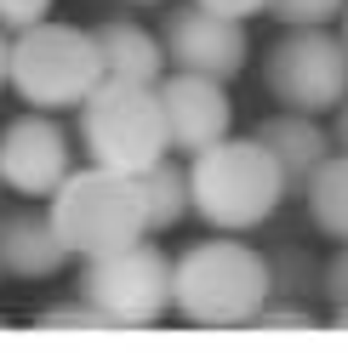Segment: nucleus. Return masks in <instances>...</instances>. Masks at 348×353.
<instances>
[{
  "instance_id": "1",
  "label": "nucleus",
  "mask_w": 348,
  "mask_h": 353,
  "mask_svg": "<svg viewBox=\"0 0 348 353\" xmlns=\"http://www.w3.org/2000/svg\"><path fill=\"white\" fill-rule=\"evenodd\" d=\"M269 302V256L251 251L234 234L194 239L183 256H171V307L188 325L229 330L251 325L257 307Z\"/></svg>"
},
{
  "instance_id": "2",
  "label": "nucleus",
  "mask_w": 348,
  "mask_h": 353,
  "mask_svg": "<svg viewBox=\"0 0 348 353\" xmlns=\"http://www.w3.org/2000/svg\"><path fill=\"white\" fill-rule=\"evenodd\" d=\"M286 176L257 137H217L211 148L188 154V205L217 234H251L286 200Z\"/></svg>"
},
{
  "instance_id": "3",
  "label": "nucleus",
  "mask_w": 348,
  "mask_h": 353,
  "mask_svg": "<svg viewBox=\"0 0 348 353\" xmlns=\"http://www.w3.org/2000/svg\"><path fill=\"white\" fill-rule=\"evenodd\" d=\"M103 80V63H97V40L92 29H75V23H40L17 29L6 40V85L29 108L40 114H57V108H80L86 92Z\"/></svg>"
},
{
  "instance_id": "4",
  "label": "nucleus",
  "mask_w": 348,
  "mask_h": 353,
  "mask_svg": "<svg viewBox=\"0 0 348 353\" xmlns=\"http://www.w3.org/2000/svg\"><path fill=\"white\" fill-rule=\"evenodd\" d=\"M52 223L63 234V245H69V256H108L148 234L143 188H137V176L108 171V165L69 171L52 188Z\"/></svg>"
},
{
  "instance_id": "5",
  "label": "nucleus",
  "mask_w": 348,
  "mask_h": 353,
  "mask_svg": "<svg viewBox=\"0 0 348 353\" xmlns=\"http://www.w3.org/2000/svg\"><path fill=\"white\" fill-rule=\"evenodd\" d=\"M80 148L92 165L108 171H126L137 176L171 154L166 143V114H160V97L155 85H137V80H97L80 103Z\"/></svg>"
},
{
  "instance_id": "6",
  "label": "nucleus",
  "mask_w": 348,
  "mask_h": 353,
  "mask_svg": "<svg viewBox=\"0 0 348 353\" xmlns=\"http://www.w3.org/2000/svg\"><path fill=\"white\" fill-rule=\"evenodd\" d=\"M263 85L280 108L297 114H337V103L348 97V46L342 34H331V23L320 29H286L263 57Z\"/></svg>"
},
{
  "instance_id": "7",
  "label": "nucleus",
  "mask_w": 348,
  "mask_h": 353,
  "mask_svg": "<svg viewBox=\"0 0 348 353\" xmlns=\"http://www.w3.org/2000/svg\"><path fill=\"white\" fill-rule=\"evenodd\" d=\"M80 296L92 302L115 330L160 325L171 314V256L155 245V239L120 245V251H108V256H86Z\"/></svg>"
},
{
  "instance_id": "8",
  "label": "nucleus",
  "mask_w": 348,
  "mask_h": 353,
  "mask_svg": "<svg viewBox=\"0 0 348 353\" xmlns=\"http://www.w3.org/2000/svg\"><path fill=\"white\" fill-rule=\"evenodd\" d=\"M75 171V137L57 125V114H17L0 125V188L23 200H52V188Z\"/></svg>"
},
{
  "instance_id": "9",
  "label": "nucleus",
  "mask_w": 348,
  "mask_h": 353,
  "mask_svg": "<svg viewBox=\"0 0 348 353\" xmlns=\"http://www.w3.org/2000/svg\"><path fill=\"white\" fill-rule=\"evenodd\" d=\"M160 46L166 63L183 74H206V80H234L251 57V40L240 17H223V12H206V6H171L166 12V29H160Z\"/></svg>"
},
{
  "instance_id": "10",
  "label": "nucleus",
  "mask_w": 348,
  "mask_h": 353,
  "mask_svg": "<svg viewBox=\"0 0 348 353\" xmlns=\"http://www.w3.org/2000/svg\"><path fill=\"white\" fill-rule=\"evenodd\" d=\"M155 97H160V114H166L171 154H200L217 137H229V85L223 80L166 69V80L155 85Z\"/></svg>"
},
{
  "instance_id": "11",
  "label": "nucleus",
  "mask_w": 348,
  "mask_h": 353,
  "mask_svg": "<svg viewBox=\"0 0 348 353\" xmlns=\"http://www.w3.org/2000/svg\"><path fill=\"white\" fill-rule=\"evenodd\" d=\"M63 262H69V245H63L52 211H40L35 200L0 211V274L40 285V279H57Z\"/></svg>"
},
{
  "instance_id": "12",
  "label": "nucleus",
  "mask_w": 348,
  "mask_h": 353,
  "mask_svg": "<svg viewBox=\"0 0 348 353\" xmlns=\"http://www.w3.org/2000/svg\"><path fill=\"white\" fill-rule=\"evenodd\" d=\"M251 137L274 154L280 176H286V188H302V183H309V176L337 154L331 131H325L314 114H297V108H280V114H269L263 125L251 131Z\"/></svg>"
},
{
  "instance_id": "13",
  "label": "nucleus",
  "mask_w": 348,
  "mask_h": 353,
  "mask_svg": "<svg viewBox=\"0 0 348 353\" xmlns=\"http://www.w3.org/2000/svg\"><path fill=\"white\" fill-rule=\"evenodd\" d=\"M97 40V63H103V74L108 80H137V85H160L166 80V46H160V34H148L143 23H132V17H115V23H103L92 29Z\"/></svg>"
},
{
  "instance_id": "14",
  "label": "nucleus",
  "mask_w": 348,
  "mask_h": 353,
  "mask_svg": "<svg viewBox=\"0 0 348 353\" xmlns=\"http://www.w3.org/2000/svg\"><path fill=\"white\" fill-rule=\"evenodd\" d=\"M137 188H143V223H148V234L177 228L183 216L194 211L188 205V165H177L171 154H160L148 171H137Z\"/></svg>"
},
{
  "instance_id": "15",
  "label": "nucleus",
  "mask_w": 348,
  "mask_h": 353,
  "mask_svg": "<svg viewBox=\"0 0 348 353\" xmlns=\"http://www.w3.org/2000/svg\"><path fill=\"white\" fill-rule=\"evenodd\" d=\"M302 200H309L314 228L342 245V239H348V154H342V148L309 176V183H302Z\"/></svg>"
},
{
  "instance_id": "16",
  "label": "nucleus",
  "mask_w": 348,
  "mask_h": 353,
  "mask_svg": "<svg viewBox=\"0 0 348 353\" xmlns=\"http://www.w3.org/2000/svg\"><path fill=\"white\" fill-rule=\"evenodd\" d=\"M309 291H320V262L302 256V251H274L269 256V296L302 302Z\"/></svg>"
},
{
  "instance_id": "17",
  "label": "nucleus",
  "mask_w": 348,
  "mask_h": 353,
  "mask_svg": "<svg viewBox=\"0 0 348 353\" xmlns=\"http://www.w3.org/2000/svg\"><path fill=\"white\" fill-rule=\"evenodd\" d=\"M342 6L348 0H269V12L286 29H320V23H331V17H342Z\"/></svg>"
},
{
  "instance_id": "18",
  "label": "nucleus",
  "mask_w": 348,
  "mask_h": 353,
  "mask_svg": "<svg viewBox=\"0 0 348 353\" xmlns=\"http://www.w3.org/2000/svg\"><path fill=\"white\" fill-rule=\"evenodd\" d=\"M40 330H115L103 314L86 296H75V302H57V307H40V319H35Z\"/></svg>"
},
{
  "instance_id": "19",
  "label": "nucleus",
  "mask_w": 348,
  "mask_h": 353,
  "mask_svg": "<svg viewBox=\"0 0 348 353\" xmlns=\"http://www.w3.org/2000/svg\"><path fill=\"white\" fill-rule=\"evenodd\" d=\"M257 330H314L320 325V314H314V307H302V302H263V307H257V319H251Z\"/></svg>"
},
{
  "instance_id": "20",
  "label": "nucleus",
  "mask_w": 348,
  "mask_h": 353,
  "mask_svg": "<svg viewBox=\"0 0 348 353\" xmlns=\"http://www.w3.org/2000/svg\"><path fill=\"white\" fill-rule=\"evenodd\" d=\"M40 17H52V0H0V29H29Z\"/></svg>"
},
{
  "instance_id": "21",
  "label": "nucleus",
  "mask_w": 348,
  "mask_h": 353,
  "mask_svg": "<svg viewBox=\"0 0 348 353\" xmlns=\"http://www.w3.org/2000/svg\"><path fill=\"white\" fill-rule=\"evenodd\" d=\"M320 296L325 302H348V239L337 245V256L320 268Z\"/></svg>"
},
{
  "instance_id": "22",
  "label": "nucleus",
  "mask_w": 348,
  "mask_h": 353,
  "mask_svg": "<svg viewBox=\"0 0 348 353\" xmlns=\"http://www.w3.org/2000/svg\"><path fill=\"white\" fill-rule=\"evenodd\" d=\"M194 6H206V12H223V17H257V12H269V0H194Z\"/></svg>"
},
{
  "instance_id": "23",
  "label": "nucleus",
  "mask_w": 348,
  "mask_h": 353,
  "mask_svg": "<svg viewBox=\"0 0 348 353\" xmlns=\"http://www.w3.org/2000/svg\"><path fill=\"white\" fill-rule=\"evenodd\" d=\"M331 143H337V148L348 154V97L337 103V120H331Z\"/></svg>"
},
{
  "instance_id": "24",
  "label": "nucleus",
  "mask_w": 348,
  "mask_h": 353,
  "mask_svg": "<svg viewBox=\"0 0 348 353\" xmlns=\"http://www.w3.org/2000/svg\"><path fill=\"white\" fill-rule=\"evenodd\" d=\"M331 325H337V330H348V302H331Z\"/></svg>"
},
{
  "instance_id": "25",
  "label": "nucleus",
  "mask_w": 348,
  "mask_h": 353,
  "mask_svg": "<svg viewBox=\"0 0 348 353\" xmlns=\"http://www.w3.org/2000/svg\"><path fill=\"white\" fill-rule=\"evenodd\" d=\"M0 85H6V29H0Z\"/></svg>"
},
{
  "instance_id": "26",
  "label": "nucleus",
  "mask_w": 348,
  "mask_h": 353,
  "mask_svg": "<svg viewBox=\"0 0 348 353\" xmlns=\"http://www.w3.org/2000/svg\"><path fill=\"white\" fill-rule=\"evenodd\" d=\"M342 46H348V6H342Z\"/></svg>"
},
{
  "instance_id": "27",
  "label": "nucleus",
  "mask_w": 348,
  "mask_h": 353,
  "mask_svg": "<svg viewBox=\"0 0 348 353\" xmlns=\"http://www.w3.org/2000/svg\"><path fill=\"white\" fill-rule=\"evenodd\" d=\"M137 6H155V0H137Z\"/></svg>"
}]
</instances>
